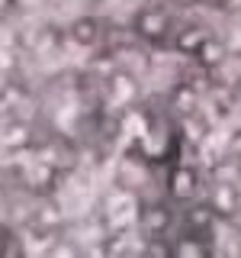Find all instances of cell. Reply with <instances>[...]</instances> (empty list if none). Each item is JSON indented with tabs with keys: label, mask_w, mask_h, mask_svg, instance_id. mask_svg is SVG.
I'll use <instances>...</instances> for the list:
<instances>
[{
	"label": "cell",
	"mask_w": 241,
	"mask_h": 258,
	"mask_svg": "<svg viewBox=\"0 0 241 258\" xmlns=\"http://www.w3.org/2000/svg\"><path fill=\"white\" fill-rule=\"evenodd\" d=\"M177 29V16L167 4H145L132 16V36L145 42L148 48H164L171 45Z\"/></svg>",
	"instance_id": "obj_1"
},
{
	"label": "cell",
	"mask_w": 241,
	"mask_h": 258,
	"mask_svg": "<svg viewBox=\"0 0 241 258\" xmlns=\"http://www.w3.org/2000/svg\"><path fill=\"white\" fill-rule=\"evenodd\" d=\"M203 194H206V181H203V174H199L196 165H190V161H174V165L167 168L164 197L171 200V204L183 207V204H190V200L203 197Z\"/></svg>",
	"instance_id": "obj_2"
},
{
	"label": "cell",
	"mask_w": 241,
	"mask_h": 258,
	"mask_svg": "<svg viewBox=\"0 0 241 258\" xmlns=\"http://www.w3.org/2000/svg\"><path fill=\"white\" fill-rule=\"evenodd\" d=\"M139 210L142 200L126 187H112L100 207V220L109 232H126L129 226H139Z\"/></svg>",
	"instance_id": "obj_3"
},
{
	"label": "cell",
	"mask_w": 241,
	"mask_h": 258,
	"mask_svg": "<svg viewBox=\"0 0 241 258\" xmlns=\"http://www.w3.org/2000/svg\"><path fill=\"white\" fill-rule=\"evenodd\" d=\"M180 220V207L171 200H155V204H142L139 210V229H145L148 236H171L174 223Z\"/></svg>",
	"instance_id": "obj_4"
},
{
	"label": "cell",
	"mask_w": 241,
	"mask_h": 258,
	"mask_svg": "<svg viewBox=\"0 0 241 258\" xmlns=\"http://www.w3.org/2000/svg\"><path fill=\"white\" fill-rule=\"evenodd\" d=\"M142 97V84L135 81L132 71H112L106 78V100L116 110H129L132 103H139Z\"/></svg>",
	"instance_id": "obj_5"
},
{
	"label": "cell",
	"mask_w": 241,
	"mask_h": 258,
	"mask_svg": "<svg viewBox=\"0 0 241 258\" xmlns=\"http://www.w3.org/2000/svg\"><path fill=\"white\" fill-rule=\"evenodd\" d=\"M206 200L212 204L215 213H219V220H228V216H235L241 210V190H238V184H231V181H215L212 187L206 190Z\"/></svg>",
	"instance_id": "obj_6"
},
{
	"label": "cell",
	"mask_w": 241,
	"mask_h": 258,
	"mask_svg": "<svg viewBox=\"0 0 241 258\" xmlns=\"http://www.w3.org/2000/svg\"><path fill=\"white\" fill-rule=\"evenodd\" d=\"M171 245H174V255H212L215 252L212 232L187 229V226H183L177 236H171Z\"/></svg>",
	"instance_id": "obj_7"
},
{
	"label": "cell",
	"mask_w": 241,
	"mask_h": 258,
	"mask_svg": "<svg viewBox=\"0 0 241 258\" xmlns=\"http://www.w3.org/2000/svg\"><path fill=\"white\" fill-rule=\"evenodd\" d=\"M209 39H212V32L206 26H199V23H177L171 45H177V52H183V55H196Z\"/></svg>",
	"instance_id": "obj_8"
},
{
	"label": "cell",
	"mask_w": 241,
	"mask_h": 258,
	"mask_svg": "<svg viewBox=\"0 0 241 258\" xmlns=\"http://www.w3.org/2000/svg\"><path fill=\"white\" fill-rule=\"evenodd\" d=\"M64 36H68L71 42L84 45V48H93V45H100V39H103V23L96 20V16H77Z\"/></svg>",
	"instance_id": "obj_9"
},
{
	"label": "cell",
	"mask_w": 241,
	"mask_h": 258,
	"mask_svg": "<svg viewBox=\"0 0 241 258\" xmlns=\"http://www.w3.org/2000/svg\"><path fill=\"white\" fill-rule=\"evenodd\" d=\"M219 10H225V13H241V0H219Z\"/></svg>",
	"instance_id": "obj_10"
},
{
	"label": "cell",
	"mask_w": 241,
	"mask_h": 258,
	"mask_svg": "<svg viewBox=\"0 0 241 258\" xmlns=\"http://www.w3.org/2000/svg\"><path fill=\"white\" fill-rule=\"evenodd\" d=\"M16 4H20V0H0V20H7V16L16 10Z\"/></svg>",
	"instance_id": "obj_11"
},
{
	"label": "cell",
	"mask_w": 241,
	"mask_h": 258,
	"mask_svg": "<svg viewBox=\"0 0 241 258\" xmlns=\"http://www.w3.org/2000/svg\"><path fill=\"white\" fill-rule=\"evenodd\" d=\"M177 4H199V0H177Z\"/></svg>",
	"instance_id": "obj_12"
}]
</instances>
